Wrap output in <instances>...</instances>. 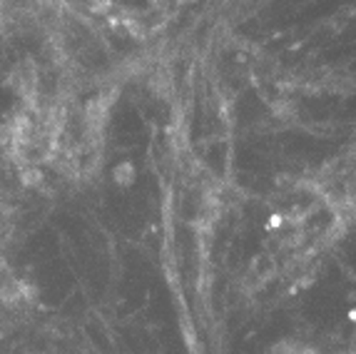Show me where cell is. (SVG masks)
Here are the masks:
<instances>
[{
	"mask_svg": "<svg viewBox=\"0 0 356 354\" xmlns=\"http://www.w3.org/2000/svg\"><path fill=\"white\" fill-rule=\"evenodd\" d=\"M115 177H118L120 185H127L132 183V165H127V162H122V165L115 170Z\"/></svg>",
	"mask_w": 356,
	"mask_h": 354,
	"instance_id": "1",
	"label": "cell"
}]
</instances>
